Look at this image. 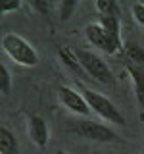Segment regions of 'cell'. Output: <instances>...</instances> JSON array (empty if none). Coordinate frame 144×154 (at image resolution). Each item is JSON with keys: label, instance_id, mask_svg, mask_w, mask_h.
Masks as SVG:
<instances>
[{"label": "cell", "instance_id": "obj_18", "mask_svg": "<svg viewBox=\"0 0 144 154\" xmlns=\"http://www.w3.org/2000/svg\"><path fill=\"white\" fill-rule=\"evenodd\" d=\"M56 154H67L65 150H56Z\"/></svg>", "mask_w": 144, "mask_h": 154}, {"label": "cell", "instance_id": "obj_14", "mask_svg": "<svg viewBox=\"0 0 144 154\" xmlns=\"http://www.w3.org/2000/svg\"><path fill=\"white\" fill-rule=\"evenodd\" d=\"M75 6H77L75 0H64V2L58 4V10H60V19H62V21H67V19L71 17Z\"/></svg>", "mask_w": 144, "mask_h": 154}, {"label": "cell", "instance_id": "obj_12", "mask_svg": "<svg viewBox=\"0 0 144 154\" xmlns=\"http://www.w3.org/2000/svg\"><path fill=\"white\" fill-rule=\"evenodd\" d=\"M94 6L100 12V16H112V17L121 16V8H119V4L115 0H96Z\"/></svg>", "mask_w": 144, "mask_h": 154}, {"label": "cell", "instance_id": "obj_17", "mask_svg": "<svg viewBox=\"0 0 144 154\" xmlns=\"http://www.w3.org/2000/svg\"><path fill=\"white\" fill-rule=\"evenodd\" d=\"M21 8V2L19 0H10V2H4L2 8H0V12L2 14H10V12H16V10Z\"/></svg>", "mask_w": 144, "mask_h": 154}, {"label": "cell", "instance_id": "obj_10", "mask_svg": "<svg viewBox=\"0 0 144 154\" xmlns=\"http://www.w3.org/2000/svg\"><path fill=\"white\" fill-rule=\"evenodd\" d=\"M0 154H19L17 139L6 125L0 127Z\"/></svg>", "mask_w": 144, "mask_h": 154}, {"label": "cell", "instance_id": "obj_8", "mask_svg": "<svg viewBox=\"0 0 144 154\" xmlns=\"http://www.w3.org/2000/svg\"><path fill=\"white\" fill-rule=\"evenodd\" d=\"M123 64L133 79L136 102H138V108H140V118L144 119V64H136V62H123Z\"/></svg>", "mask_w": 144, "mask_h": 154}, {"label": "cell", "instance_id": "obj_2", "mask_svg": "<svg viewBox=\"0 0 144 154\" xmlns=\"http://www.w3.org/2000/svg\"><path fill=\"white\" fill-rule=\"evenodd\" d=\"M81 94L85 96V100H86V104H88L90 112H94L96 116H100L102 119H106V122H110V123L121 125V127H123V125H127L123 114L119 112L117 106H115L106 94L98 93V91H92V89H88V87H81Z\"/></svg>", "mask_w": 144, "mask_h": 154}, {"label": "cell", "instance_id": "obj_3", "mask_svg": "<svg viewBox=\"0 0 144 154\" xmlns=\"http://www.w3.org/2000/svg\"><path fill=\"white\" fill-rule=\"evenodd\" d=\"M75 54L79 58L81 66L85 67L86 75H90L92 79L98 81V83L113 85V73H112V69H110V66L104 62V58H100L98 54L86 50V48H75Z\"/></svg>", "mask_w": 144, "mask_h": 154}, {"label": "cell", "instance_id": "obj_13", "mask_svg": "<svg viewBox=\"0 0 144 154\" xmlns=\"http://www.w3.org/2000/svg\"><path fill=\"white\" fill-rule=\"evenodd\" d=\"M10 91H12V77H10L6 66L0 64V93H2V96H8Z\"/></svg>", "mask_w": 144, "mask_h": 154}, {"label": "cell", "instance_id": "obj_9", "mask_svg": "<svg viewBox=\"0 0 144 154\" xmlns=\"http://www.w3.org/2000/svg\"><path fill=\"white\" fill-rule=\"evenodd\" d=\"M58 58H60L62 64H64L67 69L71 71V73H75L77 77H85V75H86L85 67L81 66L79 58H77V54H75V48H71V46H62L60 50H58Z\"/></svg>", "mask_w": 144, "mask_h": 154}, {"label": "cell", "instance_id": "obj_6", "mask_svg": "<svg viewBox=\"0 0 144 154\" xmlns=\"http://www.w3.org/2000/svg\"><path fill=\"white\" fill-rule=\"evenodd\" d=\"M58 100L62 102L65 110H69L71 114L81 116V118H86L90 114V108L86 104L85 96L81 94V91H75L73 87L69 85H60L58 87Z\"/></svg>", "mask_w": 144, "mask_h": 154}, {"label": "cell", "instance_id": "obj_5", "mask_svg": "<svg viewBox=\"0 0 144 154\" xmlns=\"http://www.w3.org/2000/svg\"><path fill=\"white\" fill-rule=\"evenodd\" d=\"M85 35H86L90 45L100 48L102 52H106V54H119V52H123V48H125V45L113 41V38L104 31V27L100 25V23H88V25L85 27Z\"/></svg>", "mask_w": 144, "mask_h": 154}, {"label": "cell", "instance_id": "obj_15", "mask_svg": "<svg viewBox=\"0 0 144 154\" xmlns=\"http://www.w3.org/2000/svg\"><path fill=\"white\" fill-rule=\"evenodd\" d=\"M131 12H133L134 21H136L140 27H144V4L142 2H133L131 4Z\"/></svg>", "mask_w": 144, "mask_h": 154}, {"label": "cell", "instance_id": "obj_7", "mask_svg": "<svg viewBox=\"0 0 144 154\" xmlns=\"http://www.w3.org/2000/svg\"><path fill=\"white\" fill-rule=\"evenodd\" d=\"M27 133L33 144H37L38 148H44L48 144V125L44 118L38 114H29V123H27Z\"/></svg>", "mask_w": 144, "mask_h": 154}, {"label": "cell", "instance_id": "obj_1", "mask_svg": "<svg viewBox=\"0 0 144 154\" xmlns=\"http://www.w3.org/2000/svg\"><path fill=\"white\" fill-rule=\"evenodd\" d=\"M0 46H2L4 54H8L16 64L23 66V67H35L38 64L37 50L31 46V42L27 38H23L17 33H6V35H2Z\"/></svg>", "mask_w": 144, "mask_h": 154}, {"label": "cell", "instance_id": "obj_11", "mask_svg": "<svg viewBox=\"0 0 144 154\" xmlns=\"http://www.w3.org/2000/svg\"><path fill=\"white\" fill-rule=\"evenodd\" d=\"M100 25L104 27V31L108 33L110 37L113 38V41H117V42H121L123 45V41H121V23H119V17H112V16H100Z\"/></svg>", "mask_w": 144, "mask_h": 154}, {"label": "cell", "instance_id": "obj_16", "mask_svg": "<svg viewBox=\"0 0 144 154\" xmlns=\"http://www.w3.org/2000/svg\"><path fill=\"white\" fill-rule=\"evenodd\" d=\"M31 6L35 8L37 12H40L42 16H48V14H50L52 4H50V2H44V0H33V2H31Z\"/></svg>", "mask_w": 144, "mask_h": 154}, {"label": "cell", "instance_id": "obj_4", "mask_svg": "<svg viewBox=\"0 0 144 154\" xmlns=\"http://www.w3.org/2000/svg\"><path fill=\"white\" fill-rule=\"evenodd\" d=\"M71 133L79 135V137H85L88 141L94 143H115L119 141V135L110 129L108 125L92 122V119H81V122H73V125L69 127Z\"/></svg>", "mask_w": 144, "mask_h": 154}]
</instances>
